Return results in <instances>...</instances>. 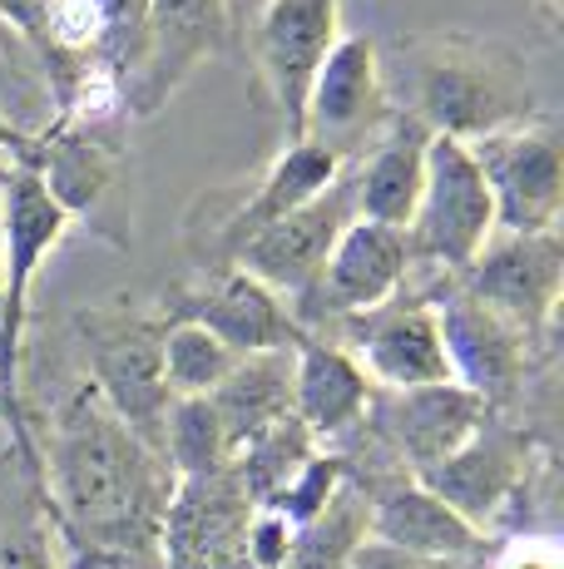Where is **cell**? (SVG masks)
I'll use <instances>...</instances> for the list:
<instances>
[{
  "instance_id": "obj_1",
  "label": "cell",
  "mask_w": 564,
  "mask_h": 569,
  "mask_svg": "<svg viewBox=\"0 0 564 569\" xmlns=\"http://www.w3.org/2000/svg\"><path fill=\"white\" fill-rule=\"evenodd\" d=\"M30 431L46 480L40 520L70 550L74 569H159V535L179 490L164 456L74 371Z\"/></svg>"
},
{
  "instance_id": "obj_2",
  "label": "cell",
  "mask_w": 564,
  "mask_h": 569,
  "mask_svg": "<svg viewBox=\"0 0 564 569\" xmlns=\"http://www.w3.org/2000/svg\"><path fill=\"white\" fill-rule=\"evenodd\" d=\"M382 80L401 114L461 144L545 114L525 54L471 30L401 40L392 60H382Z\"/></svg>"
},
{
  "instance_id": "obj_3",
  "label": "cell",
  "mask_w": 564,
  "mask_h": 569,
  "mask_svg": "<svg viewBox=\"0 0 564 569\" xmlns=\"http://www.w3.org/2000/svg\"><path fill=\"white\" fill-rule=\"evenodd\" d=\"M64 352L74 357V377H84L104 397L119 421L139 436L144 446H154L164 456V416L173 407L164 387V317L154 302H139L129 292L104 302H84L70 317V337Z\"/></svg>"
},
{
  "instance_id": "obj_4",
  "label": "cell",
  "mask_w": 564,
  "mask_h": 569,
  "mask_svg": "<svg viewBox=\"0 0 564 569\" xmlns=\"http://www.w3.org/2000/svg\"><path fill=\"white\" fill-rule=\"evenodd\" d=\"M36 129V144L20 159L36 169V179L50 189V199L64 208V218L84 223L94 238L114 248H129V203H134V159H129V124H90V119H46Z\"/></svg>"
},
{
  "instance_id": "obj_5",
  "label": "cell",
  "mask_w": 564,
  "mask_h": 569,
  "mask_svg": "<svg viewBox=\"0 0 564 569\" xmlns=\"http://www.w3.org/2000/svg\"><path fill=\"white\" fill-rule=\"evenodd\" d=\"M550 470V451L540 446V436L530 426H520L515 416L491 411L481 421V431L446 456L441 466H431L426 476H416L431 496H441L465 525H475L481 535L501 530V520L520 500L535 496V480Z\"/></svg>"
},
{
  "instance_id": "obj_6",
  "label": "cell",
  "mask_w": 564,
  "mask_h": 569,
  "mask_svg": "<svg viewBox=\"0 0 564 569\" xmlns=\"http://www.w3.org/2000/svg\"><path fill=\"white\" fill-rule=\"evenodd\" d=\"M416 288L426 292L431 308H436L451 381L465 387L471 397H481L491 411L510 416L520 407V397H525V387L535 381V371L545 367V357L520 332H510L495 312H485L481 302L461 288V278H451V272L416 268Z\"/></svg>"
},
{
  "instance_id": "obj_7",
  "label": "cell",
  "mask_w": 564,
  "mask_h": 569,
  "mask_svg": "<svg viewBox=\"0 0 564 569\" xmlns=\"http://www.w3.org/2000/svg\"><path fill=\"white\" fill-rule=\"evenodd\" d=\"M491 238H495V203L471 144L431 134L426 183H421V203L406 223V243L416 268L461 278Z\"/></svg>"
},
{
  "instance_id": "obj_8",
  "label": "cell",
  "mask_w": 564,
  "mask_h": 569,
  "mask_svg": "<svg viewBox=\"0 0 564 569\" xmlns=\"http://www.w3.org/2000/svg\"><path fill=\"white\" fill-rule=\"evenodd\" d=\"M342 173H346V163L332 159L328 149L308 144V139H288V144L278 149V159L268 163L248 189L228 193V199H203V208H213L209 223H189V233H183L189 238L193 268H223V262H233L248 238L273 228L292 208L312 203L322 189H332Z\"/></svg>"
},
{
  "instance_id": "obj_9",
  "label": "cell",
  "mask_w": 564,
  "mask_h": 569,
  "mask_svg": "<svg viewBox=\"0 0 564 569\" xmlns=\"http://www.w3.org/2000/svg\"><path fill=\"white\" fill-rule=\"evenodd\" d=\"M461 288L520 332L540 357H555V322L564 292L560 233H495L461 272Z\"/></svg>"
},
{
  "instance_id": "obj_10",
  "label": "cell",
  "mask_w": 564,
  "mask_h": 569,
  "mask_svg": "<svg viewBox=\"0 0 564 569\" xmlns=\"http://www.w3.org/2000/svg\"><path fill=\"white\" fill-rule=\"evenodd\" d=\"M396 104L382 80V50L366 36H338L328 60L312 74L308 104H302V129L298 139L328 149L332 159L356 163L376 144L386 124H392Z\"/></svg>"
},
{
  "instance_id": "obj_11",
  "label": "cell",
  "mask_w": 564,
  "mask_h": 569,
  "mask_svg": "<svg viewBox=\"0 0 564 569\" xmlns=\"http://www.w3.org/2000/svg\"><path fill=\"white\" fill-rule=\"evenodd\" d=\"M411 278H416V258H411L406 233L386 228V223L352 218V223L342 228L338 248L328 253L322 278L312 282L308 298L292 302L288 312L308 337H322L338 322H346V317L392 302L401 288H411Z\"/></svg>"
},
{
  "instance_id": "obj_12",
  "label": "cell",
  "mask_w": 564,
  "mask_h": 569,
  "mask_svg": "<svg viewBox=\"0 0 564 569\" xmlns=\"http://www.w3.org/2000/svg\"><path fill=\"white\" fill-rule=\"evenodd\" d=\"M164 322H199L213 332L233 357L258 352H292L302 342V327L292 322L288 302L268 292L243 268H193V278L173 282L164 298L154 302Z\"/></svg>"
},
{
  "instance_id": "obj_13",
  "label": "cell",
  "mask_w": 564,
  "mask_h": 569,
  "mask_svg": "<svg viewBox=\"0 0 564 569\" xmlns=\"http://www.w3.org/2000/svg\"><path fill=\"white\" fill-rule=\"evenodd\" d=\"M322 337L346 347V352L356 357V367L372 377L376 391H416V387H441V381H451L436 308H431V298L416 288V278H411V288H401L392 302L346 317V322H338Z\"/></svg>"
},
{
  "instance_id": "obj_14",
  "label": "cell",
  "mask_w": 564,
  "mask_h": 569,
  "mask_svg": "<svg viewBox=\"0 0 564 569\" xmlns=\"http://www.w3.org/2000/svg\"><path fill=\"white\" fill-rule=\"evenodd\" d=\"M495 203V233H560L564 149L545 114L471 144Z\"/></svg>"
},
{
  "instance_id": "obj_15",
  "label": "cell",
  "mask_w": 564,
  "mask_h": 569,
  "mask_svg": "<svg viewBox=\"0 0 564 569\" xmlns=\"http://www.w3.org/2000/svg\"><path fill=\"white\" fill-rule=\"evenodd\" d=\"M243 30L253 50L258 90L282 114L288 139H298L312 74L342 36V0H263Z\"/></svg>"
},
{
  "instance_id": "obj_16",
  "label": "cell",
  "mask_w": 564,
  "mask_h": 569,
  "mask_svg": "<svg viewBox=\"0 0 564 569\" xmlns=\"http://www.w3.org/2000/svg\"><path fill=\"white\" fill-rule=\"evenodd\" d=\"M233 36V0H144V60L129 84V119H154L193 70L228 54Z\"/></svg>"
},
{
  "instance_id": "obj_17",
  "label": "cell",
  "mask_w": 564,
  "mask_h": 569,
  "mask_svg": "<svg viewBox=\"0 0 564 569\" xmlns=\"http://www.w3.org/2000/svg\"><path fill=\"white\" fill-rule=\"evenodd\" d=\"M485 416H491V407L481 397H471L455 381H441V387H416V391H376L362 431L406 476H426L431 466H441L481 431Z\"/></svg>"
},
{
  "instance_id": "obj_18",
  "label": "cell",
  "mask_w": 564,
  "mask_h": 569,
  "mask_svg": "<svg viewBox=\"0 0 564 569\" xmlns=\"http://www.w3.org/2000/svg\"><path fill=\"white\" fill-rule=\"evenodd\" d=\"M356 218V203H352V183L346 173L332 189H322L312 203L292 208L288 218H278L273 228H263L258 238H248L238 248L233 268H243L248 278H258L268 292H278L282 302H302L312 292V282L322 278L328 268V253L338 248L342 228Z\"/></svg>"
},
{
  "instance_id": "obj_19",
  "label": "cell",
  "mask_w": 564,
  "mask_h": 569,
  "mask_svg": "<svg viewBox=\"0 0 564 569\" xmlns=\"http://www.w3.org/2000/svg\"><path fill=\"white\" fill-rule=\"evenodd\" d=\"M248 520H253V500L243 496L233 470L179 480L159 535V569H253Z\"/></svg>"
},
{
  "instance_id": "obj_20",
  "label": "cell",
  "mask_w": 564,
  "mask_h": 569,
  "mask_svg": "<svg viewBox=\"0 0 564 569\" xmlns=\"http://www.w3.org/2000/svg\"><path fill=\"white\" fill-rule=\"evenodd\" d=\"M366 540L411 560H485L495 545L416 476H392L366 490Z\"/></svg>"
},
{
  "instance_id": "obj_21",
  "label": "cell",
  "mask_w": 564,
  "mask_h": 569,
  "mask_svg": "<svg viewBox=\"0 0 564 569\" xmlns=\"http://www.w3.org/2000/svg\"><path fill=\"white\" fill-rule=\"evenodd\" d=\"M372 377L356 367L346 347L328 337H308L292 347V416L312 431L318 446H342L372 411Z\"/></svg>"
},
{
  "instance_id": "obj_22",
  "label": "cell",
  "mask_w": 564,
  "mask_h": 569,
  "mask_svg": "<svg viewBox=\"0 0 564 569\" xmlns=\"http://www.w3.org/2000/svg\"><path fill=\"white\" fill-rule=\"evenodd\" d=\"M426 144H431V129H421L416 119L396 109L392 124L376 134V144L356 163H346L356 218L406 233L411 213L421 203V183H426Z\"/></svg>"
},
{
  "instance_id": "obj_23",
  "label": "cell",
  "mask_w": 564,
  "mask_h": 569,
  "mask_svg": "<svg viewBox=\"0 0 564 569\" xmlns=\"http://www.w3.org/2000/svg\"><path fill=\"white\" fill-rule=\"evenodd\" d=\"M213 411L228 436V451H238L243 441H253L258 431L278 426L282 416H292V352H258L238 357L233 371L213 391Z\"/></svg>"
},
{
  "instance_id": "obj_24",
  "label": "cell",
  "mask_w": 564,
  "mask_h": 569,
  "mask_svg": "<svg viewBox=\"0 0 564 569\" xmlns=\"http://www.w3.org/2000/svg\"><path fill=\"white\" fill-rule=\"evenodd\" d=\"M318 451L322 446L312 441L308 426H302L298 416H282L278 426H268V431H258L253 441L238 446L228 470H233V480L243 486V496L253 500V506H268V500H273Z\"/></svg>"
},
{
  "instance_id": "obj_25",
  "label": "cell",
  "mask_w": 564,
  "mask_h": 569,
  "mask_svg": "<svg viewBox=\"0 0 564 569\" xmlns=\"http://www.w3.org/2000/svg\"><path fill=\"white\" fill-rule=\"evenodd\" d=\"M362 545H366V490H356L346 480L338 500L318 520L292 530V550L282 569H352Z\"/></svg>"
},
{
  "instance_id": "obj_26",
  "label": "cell",
  "mask_w": 564,
  "mask_h": 569,
  "mask_svg": "<svg viewBox=\"0 0 564 569\" xmlns=\"http://www.w3.org/2000/svg\"><path fill=\"white\" fill-rule=\"evenodd\" d=\"M164 461L179 480H203L219 476L233 461L228 451V436L219 426V411H213L209 397H179L164 416Z\"/></svg>"
},
{
  "instance_id": "obj_27",
  "label": "cell",
  "mask_w": 564,
  "mask_h": 569,
  "mask_svg": "<svg viewBox=\"0 0 564 569\" xmlns=\"http://www.w3.org/2000/svg\"><path fill=\"white\" fill-rule=\"evenodd\" d=\"M159 362H164V387L169 397H213L219 381L233 371L238 357L228 352L213 332H203L199 322H164V347H159Z\"/></svg>"
},
{
  "instance_id": "obj_28",
  "label": "cell",
  "mask_w": 564,
  "mask_h": 569,
  "mask_svg": "<svg viewBox=\"0 0 564 569\" xmlns=\"http://www.w3.org/2000/svg\"><path fill=\"white\" fill-rule=\"evenodd\" d=\"M342 486H346V461H342L338 451H328V446H322V451L312 456V461L302 466L298 476H292L288 486H282L278 496L268 500V506H258V510H273V516H282L292 530H298V525L318 520L322 510L338 500Z\"/></svg>"
},
{
  "instance_id": "obj_29",
  "label": "cell",
  "mask_w": 564,
  "mask_h": 569,
  "mask_svg": "<svg viewBox=\"0 0 564 569\" xmlns=\"http://www.w3.org/2000/svg\"><path fill=\"white\" fill-rule=\"evenodd\" d=\"M485 569H564L560 540L545 530H515L510 540H495L485 555Z\"/></svg>"
},
{
  "instance_id": "obj_30",
  "label": "cell",
  "mask_w": 564,
  "mask_h": 569,
  "mask_svg": "<svg viewBox=\"0 0 564 569\" xmlns=\"http://www.w3.org/2000/svg\"><path fill=\"white\" fill-rule=\"evenodd\" d=\"M292 550V525L273 516V510H258L253 506V520H248V565L253 569H282Z\"/></svg>"
},
{
  "instance_id": "obj_31",
  "label": "cell",
  "mask_w": 564,
  "mask_h": 569,
  "mask_svg": "<svg viewBox=\"0 0 564 569\" xmlns=\"http://www.w3.org/2000/svg\"><path fill=\"white\" fill-rule=\"evenodd\" d=\"M0 569H60L50 525L36 520L20 535H0Z\"/></svg>"
},
{
  "instance_id": "obj_32",
  "label": "cell",
  "mask_w": 564,
  "mask_h": 569,
  "mask_svg": "<svg viewBox=\"0 0 564 569\" xmlns=\"http://www.w3.org/2000/svg\"><path fill=\"white\" fill-rule=\"evenodd\" d=\"M30 144H36V129L10 119V114H0V163H20L30 154Z\"/></svg>"
},
{
  "instance_id": "obj_33",
  "label": "cell",
  "mask_w": 564,
  "mask_h": 569,
  "mask_svg": "<svg viewBox=\"0 0 564 569\" xmlns=\"http://www.w3.org/2000/svg\"><path fill=\"white\" fill-rule=\"evenodd\" d=\"M535 10H540V20H545L550 30H560V10H564V0H535Z\"/></svg>"
},
{
  "instance_id": "obj_34",
  "label": "cell",
  "mask_w": 564,
  "mask_h": 569,
  "mask_svg": "<svg viewBox=\"0 0 564 569\" xmlns=\"http://www.w3.org/2000/svg\"><path fill=\"white\" fill-rule=\"evenodd\" d=\"M258 6H263V0H233V20H238V30H243L248 20L258 16Z\"/></svg>"
},
{
  "instance_id": "obj_35",
  "label": "cell",
  "mask_w": 564,
  "mask_h": 569,
  "mask_svg": "<svg viewBox=\"0 0 564 569\" xmlns=\"http://www.w3.org/2000/svg\"><path fill=\"white\" fill-rule=\"evenodd\" d=\"M0 292H6V268H0Z\"/></svg>"
}]
</instances>
